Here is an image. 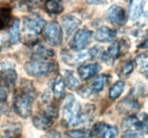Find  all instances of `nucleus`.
<instances>
[{
    "mask_svg": "<svg viewBox=\"0 0 148 138\" xmlns=\"http://www.w3.org/2000/svg\"><path fill=\"white\" fill-rule=\"evenodd\" d=\"M62 122L66 126H77L88 122L82 114L80 104L76 101L72 94H68L64 101Z\"/></svg>",
    "mask_w": 148,
    "mask_h": 138,
    "instance_id": "1",
    "label": "nucleus"
},
{
    "mask_svg": "<svg viewBox=\"0 0 148 138\" xmlns=\"http://www.w3.org/2000/svg\"><path fill=\"white\" fill-rule=\"evenodd\" d=\"M56 65L52 60L43 57H37L26 62L24 66L25 73L32 77H43L55 70Z\"/></svg>",
    "mask_w": 148,
    "mask_h": 138,
    "instance_id": "2",
    "label": "nucleus"
},
{
    "mask_svg": "<svg viewBox=\"0 0 148 138\" xmlns=\"http://www.w3.org/2000/svg\"><path fill=\"white\" fill-rule=\"evenodd\" d=\"M46 22L37 14H31L23 20V34L25 41L32 43L38 34L42 32Z\"/></svg>",
    "mask_w": 148,
    "mask_h": 138,
    "instance_id": "3",
    "label": "nucleus"
},
{
    "mask_svg": "<svg viewBox=\"0 0 148 138\" xmlns=\"http://www.w3.org/2000/svg\"><path fill=\"white\" fill-rule=\"evenodd\" d=\"M33 98L30 93L26 91L17 93L14 98V105L15 112L23 119L29 117L32 113Z\"/></svg>",
    "mask_w": 148,
    "mask_h": 138,
    "instance_id": "4",
    "label": "nucleus"
},
{
    "mask_svg": "<svg viewBox=\"0 0 148 138\" xmlns=\"http://www.w3.org/2000/svg\"><path fill=\"white\" fill-rule=\"evenodd\" d=\"M43 38L50 45L58 47L62 43L63 32L57 22L52 21L44 26L42 31Z\"/></svg>",
    "mask_w": 148,
    "mask_h": 138,
    "instance_id": "5",
    "label": "nucleus"
},
{
    "mask_svg": "<svg viewBox=\"0 0 148 138\" xmlns=\"http://www.w3.org/2000/svg\"><path fill=\"white\" fill-rule=\"evenodd\" d=\"M92 32L88 30H79L74 35L69 43L71 49L80 51L89 45L92 39Z\"/></svg>",
    "mask_w": 148,
    "mask_h": 138,
    "instance_id": "6",
    "label": "nucleus"
},
{
    "mask_svg": "<svg viewBox=\"0 0 148 138\" xmlns=\"http://www.w3.org/2000/svg\"><path fill=\"white\" fill-rule=\"evenodd\" d=\"M90 134V136L98 138H115L118 134V129L104 122H98L92 126Z\"/></svg>",
    "mask_w": 148,
    "mask_h": 138,
    "instance_id": "7",
    "label": "nucleus"
},
{
    "mask_svg": "<svg viewBox=\"0 0 148 138\" xmlns=\"http://www.w3.org/2000/svg\"><path fill=\"white\" fill-rule=\"evenodd\" d=\"M105 17L108 22L116 26L124 25L127 21L125 11L117 5L111 6L106 12Z\"/></svg>",
    "mask_w": 148,
    "mask_h": 138,
    "instance_id": "8",
    "label": "nucleus"
},
{
    "mask_svg": "<svg viewBox=\"0 0 148 138\" xmlns=\"http://www.w3.org/2000/svg\"><path fill=\"white\" fill-rule=\"evenodd\" d=\"M140 106L137 101L132 97L124 98L119 102L116 106L119 113L128 116L134 115L140 110Z\"/></svg>",
    "mask_w": 148,
    "mask_h": 138,
    "instance_id": "9",
    "label": "nucleus"
},
{
    "mask_svg": "<svg viewBox=\"0 0 148 138\" xmlns=\"http://www.w3.org/2000/svg\"><path fill=\"white\" fill-rule=\"evenodd\" d=\"M92 59L90 51H79L77 53L71 54L69 53H62V60L71 66H76L84 62Z\"/></svg>",
    "mask_w": 148,
    "mask_h": 138,
    "instance_id": "10",
    "label": "nucleus"
},
{
    "mask_svg": "<svg viewBox=\"0 0 148 138\" xmlns=\"http://www.w3.org/2000/svg\"><path fill=\"white\" fill-rule=\"evenodd\" d=\"M101 70V66L97 63L83 65L78 68V74L81 80H87L99 73Z\"/></svg>",
    "mask_w": 148,
    "mask_h": 138,
    "instance_id": "11",
    "label": "nucleus"
},
{
    "mask_svg": "<svg viewBox=\"0 0 148 138\" xmlns=\"http://www.w3.org/2000/svg\"><path fill=\"white\" fill-rule=\"evenodd\" d=\"M33 124L36 128L40 130H46L53 124V121L51 116L46 113H37L33 116Z\"/></svg>",
    "mask_w": 148,
    "mask_h": 138,
    "instance_id": "12",
    "label": "nucleus"
},
{
    "mask_svg": "<svg viewBox=\"0 0 148 138\" xmlns=\"http://www.w3.org/2000/svg\"><path fill=\"white\" fill-rule=\"evenodd\" d=\"M121 129L124 132L141 130V121L134 115L128 116L122 121Z\"/></svg>",
    "mask_w": 148,
    "mask_h": 138,
    "instance_id": "13",
    "label": "nucleus"
},
{
    "mask_svg": "<svg viewBox=\"0 0 148 138\" xmlns=\"http://www.w3.org/2000/svg\"><path fill=\"white\" fill-rule=\"evenodd\" d=\"M116 32L106 26H102L97 30L95 39L100 43H108L112 41L116 37Z\"/></svg>",
    "mask_w": 148,
    "mask_h": 138,
    "instance_id": "14",
    "label": "nucleus"
},
{
    "mask_svg": "<svg viewBox=\"0 0 148 138\" xmlns=\"http://www.w3.org/2000/svg\"><path fill=\"white\" fill-rule=\"evenodd\" d=\"M62 22L66 37L70 35L81 24V21L79 19L71 15H66L62 17Z\"/></svg>",
    "mask_w": 148,
    "mask_h": 138,
    "instance_id": "15",
    "label": "nucleus"
},
{
    "mask_svg": "<svg viewBox=\"0 0 148 138\" xmlns=\"http://www.w3.org/2000/svg\"><path fill=\"white\" fill-rule=\"evenodd\" d=\"M17 73L15 70L10 68H4L0 73V79L4 86L7 88H12L15 85L17 80Z\"/></svg>",
    "mask_w": 148,
    "mask_h": 138,
    "instance_id": "16",
    "label": "nucleus"
},
{
    "mask_svg": "<svg viewBox=\"0 0 148 138\" xmlns=\"http://www.w3.org/2000/svg\"><path fill=\"white\" fill-rule=\"evenodd\" d=\"M119 53V43L118 41H115L109 46L106 53L103 55L102 59L107 64H112L116 60Z\"/></svg>",
    "mask_w": 148,
    "mask_h": 138,
    "instance_id": "17",
    "label": "nucleus"
},
{
    "mask_svg": "<svg viewBox=\"0 0 148 138\" xmlns=\"http://www.w3.org/2000/svg\"><path fill=\"white\" fill-rule=\"evenodd\" d=\"M107 81V76L105 74L100 75L98 77L94 79L93 81L89 85H88V88L90 91L91 94L92 93H98L102 91L105 86L106 83Z\"/></svg>",
    "mask_w": 148,
    "mask_h": 138,
    "instance_id": "18",
    "label": "nucleus"
},
{
    "mask_svg": "<svg viewBox=\"0 0 148 138\" xmlns=\"http://www.w3.org/2000/svg\"><path fill=\"white\" fill-rule=\"evenodd\" d=\"M65 90V83L64 80H63L61 75H58L55 78L54 82H53V87H52V91H53V96L56 99H59L62 97L64 95Z\"/></svg>",
    "mask_w": 148,
    "mask_h": 138,
    "instance_id": "19",
    "label": "nucleus"
},
{
    "mask_svg": "<svg viewBox=\"0 0 148 138\" xmlns=\"http://www.w3.org/2000/svg\"><path fill=\"white\" fill-rule=\"evenodd\" d=\"M9 40L12 45L17 44L20 40V21L15 19L9 30Z\"/></svg>",
    "mask_w": 148,
    "mask_h": 138,
    "instance_id": "20",
    "label": "nucleus"
},
{
    "mask_svg": "<svg viewBox=\"0 0 148 138\" xmlns=\"http://www.w3.org/2000/svg\"><path fill=\"white\" fill-rule=\"evenodd\" d=\"M45 8L48 12L54 14H60L64 9L61 0H47L45 4Z\"/></svg>",
    "mask_w": 148,
    "mask_h": 138,
    "instance_id": "21",
    "label": "nucleus"
},
{
    "mask_svg": "<svg viewBox=\"0 0 148 138\" xmlns=\"http://www.w3.org/2000/svg\"><path fill=\"white\" fill-rule=\"evenodd\" d=\"M136 66L140 73H143L148 79V55L140 54L135 58Z\"/></svg>",
    "mask_w": 148,
    "mask_h": 138,
    "instance_id": "22",
    "label": "nucleus"
},
{
    "mask_svg": "<svg viewBox=\"0 0 148 138\" xmlns=\"http://www.w3.org/2000/svg\"><path fill=\"white\" fill-rule=\"evenodd\" d=\"M12 19L11 9L7 7L0 8V30L6 28L10 24Z\"/></svg>",
    "mask_w": 148,
    "mask_h": 138,
    "instance_id": "23",
    "label": "nucleus"
},
{
    "mask_svg": "<svg viewBox=\"0 0 148 138\" xmlns=\"http://www.w3.org/2000/svg\"><path fill=\"white\" fill-rule=\"evenodd\" d=\"M64 83L66 84L69 89L75 90L77 89L79 86V82L78 79L74 76L73 73L71 71H65L64 73Z\"/></svg>",
    "mask_w": 148,
    "mask_h": 138,
    "instance_id": "24",
    "label": "nucleus"
},
{
    "mask_svg": "<svg viewBox=\"0 0 148 138\" xmlns=\"http://www.w3.org/2000/svg\"><path fill=\"white\" fill-rule=\"evenodd\" d=\"M124 86H125L124 83L121 80L114 84V86L111 88L109 91V94H108L109 99L111 100H114V99L119 97L120 95L122 93L123 91H124Z\"/></svg>",
    "mask_w": 148,
    "mask_h": 138,
    "instance_id": "25",
    "label": "nucleus"
},
{
    "mask_svg": "<svg viewBox=\"0 0 148 138\" xmlns=\"http://www.w3.org/2000/svg\"><path fill=\"white\" fill-rule=\"evenodd\" d=\"M133 66L132 63L131 61H125L121 64L120 68H119L118 75L121 78H127L132 73Z\"/></svg>",
    "mask_w": 148,
    "mask_h": 138,
    "instance_id": "26",
    "label": "nucleus"
},
{
    "mask_svg": "<svg viewBox=\"0 0 148 138\" xmlns=\"http://www.w3.org/2000/svg\"><path fill=\"white\" fill-rule=\"evenodd\" d=\"M65 135L68 138H88L90 136V132L82 129H72L66 131Z\"/></svg>",
    "mask_w": 148,
    "mask_h": 138,
    "instance_id": "27",
    "label": "nucleus"
},
{
    "mask_svg": "<svg viewBox=\"0 0 148 138\" xmlns=\"http://www.w3.org/2000/svg\"><path fill=\"white\" fill-rule=\"evenodd\" d=\"M121 138H144V135L140 131L137 132H125L122 135Z\"/></svg>",
    "mask_w": 148,
    "mask_h": 138,
    "instance_id": "28",
    "label": "nucleus"
},
{
    "mask_svg": "<svg viewBox=\"0 0 148 138\" xmlns=\"http://www.w3.org/2000/svg\"><path fill=\"white\" fill-rule=\"evenodd\" d=\"M141 121V130H143L145 133L148 134V115L144 114Z\"/></svg>",
    "mask_w": 148,
    "mask_h": 138,
    "instance_id": "29",
    "label": "nucleus"
},
{
    "mask_svg": "<svg viewBox=\"0 0 148 138\" xmlns=\"http://www.w3.org/2000/svg\"><path fill=\"white\" fill-rule=\"evenodd\" d=\"M46 138H61V135L58 131L51 129L49 131L46 135Z\"/></svg>",
    "mask_w": 148,
    "mask_h": 138,
    "instance_id": "30",
    "label": "nucleus"
},
{
    "mask_svg": "<svg viewBox=\"0 0 148 138\" xmlns=\"http://www.w3.org/2000/svg\"><path fill=\"white\" fill-rule=\"evenodd\" d=\"M7 99V93L2 87L0 86V102H3Z\"/></svg>",
    "mask_w": 148,
    "mask_h": 138,
    "instance_id": "31",
    "label": "nucleus"
},
{
    "mask_svg": "<svg viewBox=\"0 0 148 138\" xmlns=\"http://www.w3.org/2000/svg\"><path fill=\"white\" fill-rule=\"evenodd\" d=\"M103 0H86L87 2L89 4H101Z\"/></svg>",
    "mask_w": 148,
    "mask_h": 138,
    "instance_id": "32",
    "label": "nucleus"
},
{
    "mask_svg": "<svg viewBox=\"0 0 148 138\" xmlns=\"http://www.w3.org/2000/svg\"><path fill=\"white\" fill-rule=\"evenodd\" d=\"M140 47L143 49H148V39L147 40H145V41L140 46Z\"/></svg>",
    "mask_w": 148,
    "mask_h": 138,
    "instance_id": "33",
    "label": "nucleus"
},
{
    "mask_svg": "<svg viewBox=\"0 0 148 138\" xmlns=\"http://www.w3.org/2000/svg\"><path fill=\"white\" fill-rule=\"evenodd\" d=\"M2 138H12V137H3Z\"/></svg>",
    "mask_w": 148,
    "mask_h": 138,
    "instance_id": "34",
    "label": "nucleus"
},
{
    "mask_svg": "<svg viewBox=\"0 0 148 138\" xmlns=\"http://www.w3.org/2000/svg\"><path fill=\"white\" fill-rule=\"evenodd\" d=\"M0 115H1V109H0Z\"/></svg>",
    "mask_w": 148,
    "mask_h": 138,
    "instance_id": "35",
    "label": "nucleus"
}]
</instances>
